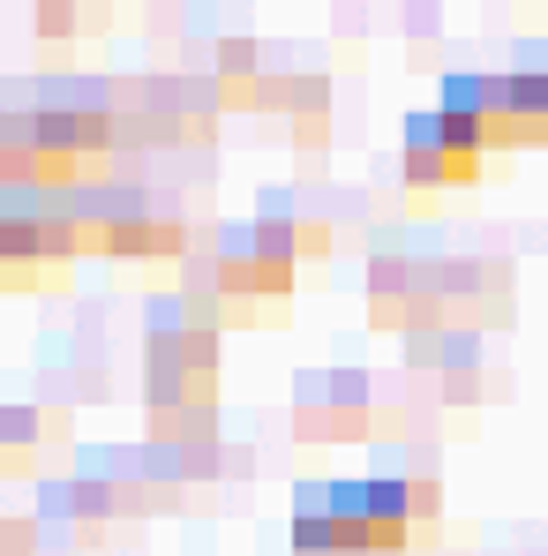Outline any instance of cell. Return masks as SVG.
Here are the masks:
<instances>
[{
	"label": "cell",
	"instance_id": "6da1fadb",
	"mask_svg": "<svg viewBox=\"0 0 548 556\" xmlns=\"http://www.w3.org/2000/svg\"><path fill=\"white\" fill-rule=\"evenodd\" d=\"M473 159H481V121L429 113V121H413V136H406V166H413L421 181H451Z\"/></svg>",
	"mask_w": 548,
	"mask_h": 556
},
{
	"label": "cell",
	"instance_id": "7a4b0ae2",
	"mask_svg": "<svg viewBox=\"0 0 548 556\" xmlns=\"http://www.w3.org/2000/svg\"><path fill=\"white\" fill-rule=\"evenodd\" d=\"M488 98L504 105V121L496 128H526V136H548V68L534 76H511V84H488Z\"/></svg>",
	"mask_w": 548,
	"mask_h": 556
}]
</instances>
